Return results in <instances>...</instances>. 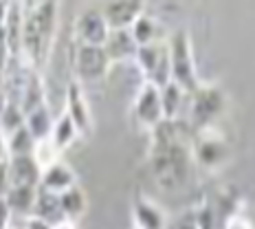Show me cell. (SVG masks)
<instances>
[{
	"mask_svg": "<svg viewBox=\"0 0 255 229\" xmlns=\"http://www.w3.org/2000/svg\"><path fill=\"white\" fill-rule=\"evenodd\" d=\"M150 166L163 190H178L185 185L189 174V152L185 150L176 121H161L152 128Z\"/></svg>",
	"mask_w": 255,
	"mask_h": 229,
	"instance_id": "1",
	"label": "cell"
},
{
	"mask_svg": "<svg viewBox=\"0 0 255 229\" xmlns=\"http://www.w3.org/2000/svg\"><path fill=\"white\" fill-rule=\"evenodd\" d=\"M55 18H57L55 2H40L24 7L20 55L35 71L44 64L46 55H49V49L53 44V33H55Z\"/></svg>",
	"mask_w": 255,
	"mask_h": 229,
	"instance_id": "2",
	"label": "cell"
},
{
	"mask_svg": "<svg viewBox=\"0 0 255 229\" xmlns=\"http://www.w3.org/2000/svg\"><path fill=\"white\" fill-rule=\"evenodd\" d=\"M165 42H167V55H169V79L174 84H178L185 93L191 95L200 84H198V77H196L194 57H191L189 33L185 29H178Z\"/></svg>",
	"mask_w": 255,
	"mask_h": 229,
	"instance_id": "3",
	"label": "cell"
},
{
	"mask_svg": "<svg viewBox=\"0 0 255 229\" xmlns=\"http://www.w3.org/2000/svg\"><path fill=\"white\" fill-rule=\"evenodd\" d=\"M136 64L145 75V82L154 84L156 88H163L169 79V55H167V42H154L147 46H139L134 55Z\"/></svg>",
	"mask_w": 255,
	"mask_h": 229,
	"instance_id": "4",
	"label": "cell"
},
{
	"mask_svg": "<svg viewBox=\"0 0 255 229\" xmlns=\"http://www.w3.org/2000/svg\"><path fill=\"white\" fill-rule=\"evenodd\" d=\"M225 97L218 88L211 86H198L191 93V104H189V126L196 130L209 128L211 121L222 113Z\"/></svg>",
	"mask_w": 255,
	"mask_h": 229,
	"instance_id": "5",
	"label": "cell"
},
{
	"mask_svg": "<svg viewBox=\"0 0 255 229\" xmlns=\"http://www.w3.org/2000/svg\"><path fill=\"white\" fill-rule=\"evenodd\" d=\"M110 68V60L104 46L77 44L75 49V82H99L106 77Z\"/></svg>",
	"mask_w": 255,
	"mask_h": 229,
	"instance_id": "6",
	"label": "cell"
},
{
	"mask_svg": "<svg viewBox=\"0 0 255 229\" xmlns=\"http://www.w3.org/2000/svg\"><path fill=\"white\" fill-rule=\"evenodd\" d=\"M108 22L99 7H86L75 18V40L77 44L86 46H104L108 40Z\"/></svg>",
	"mask_w": 255,
	"mask_h": 229,
	"instance_id": "7",
	"label": "cell"
},
{
	"mask_svg": "<svg viewBox=\"0 0 255 229\" xmlns=\"http://www.w3.org/2000/svg\"><path fill=\"white\" fill-rule=\"evenodd\" d=\"M134 117L141 126L152 128L163 121V110H161V90L154 84L143 82V86L136 93L134 99Z\"/></svg>",
	"mask_w": 255,
	"mask_h": 229,
	"instance_id": "8",
	"label": "cell"
},
{
	"mask_svg": "<svg viewBox=\"0 0 255 229\" xmlns=\"http://www.w3.org/2000/svg\"><path fill=\"white\" fill-rule=\"evenodd\" d=\"M71 121L75 124L79 135H88L93 130V115H90L88 102H86V95L82 90V84L73 79L66 88V110H64Z\"/></svg>",
	"mask_w": 255,
	"mask_h": 229,
	"instance_id": "9",
	"label": "cell"
},
{
	"mask_svg": "<svg viewBox=\"0 0 255 229\" xmlns=\"http://www.w3.org/2000/svg\"><path fill=\"white\" fill-rule=\"evenodd\" d=\"M42 170L35 163L33 154L26 157H9L7 161V183L11 185H29V188H38L40 185Z\"/></svg>",
	"mask_w": 255,
	"mask_h": 229,
	"instance_id": "10",
	"label": "cell"
},
{
	"mask_svg": "<svg viewBox=\"0 0 255 229\" xmlns=\"http://www.w3.org/2000/svg\"><path fill=\"white\" fill-rule=\"evenodd\" d=\"M99 9H102L110 31L130 29L139 20V15L145 13V4L143 2H108Z\"/></svg>",
	"mask_w": 255,
	"mask_h": 229,
	"instance_id": "11",
	"label": "cell"
},
{
	"mask_svg": "<svg viewBox=\"0 0 255 229\" xmlns=\"http://www.w3.org/2000/svg\"><path fill=\"white\" fill-rule=\"evenodd\" d=\"M35 194H38V188H29V185H11V188H7L2 199L7 203L9 212H11V218H20V221L31 218L35 205Z\"/></svg>",
	"mask_w": 255,
	"mask_h": 229,
	"instance_id": "12",
	"label": "cell"
},
{
	"mask_svg": "<svg viewBox=\"0 0 255 229\" xmlns=\"http://www.w3.org/2000/svg\"><path fill=\"white\" fill-rule=\"evenodd\" d=\"M31 218H38V221L46 223L49 227H55V225H60V223L66 221V218H64V212H62L60 194H53V192H46V190L38 188Z\"/></svg>",
	"mask_w": 255,
	"mask_h": 229,
	"instance_id": "13",
	"label": "cell"
},
{
	"mask_svg": "<svg viewBox=\"0 0 255 229\" xmlns=\"http://www.w3.org/2000/svg\"><path fill=\"white\" fill-rule=\"evenodd\" d=\"M104 51L108 55L110 64L113 62H126V60H132L139 51L134 38H132L130 29H117V31H110L108 33V40L104 44Z\"/></svg>",
	"mask_w": 255,
	"mask_h": 229,
	"instance_id": "14",
	"label": "cell"
},
{
	"mask_svg": "<svg viewBox=\"0 0 255 229\" xmlns=\"http://www.w3.org/2000/svg\"><path fill=\"white\" fill-rule=\"evenodd\" d=\"M75 183V172L66 166V163L57 161L49 166L46 170H42V177H40V185L38 188L46 190V192H53V194H62L66 192L68 188H73Z\"/></svg>",
	"mask_w": 255,
	"mask_h": 229,
	"instance_id": "15",
	"label": "cell"
},
{
	"mask_svg": "<svg viewBox=\"0 0 255 229\" xmlns=\"http://www.w3.org/2000/svg\"><path fill=\"white\" fill-rule=\"evenodd\" d=\"M200 132V139L196 141V157L198 161L207 168H214L218 163H222L225 159V143H222L220 137H209V128H203Z\"/></svg>",
	"mask_w": 255,
	"mask_h": 229,
	"instance_id": "16",
	"label": "cell"
},
{
	"mask_svg": "<svg viewBox=\"0 0 255 229\" xmlns=\"http://www.w3.org/2000/svg\"><path fill=\"white\" fill-rule=\"evenodd\" d=\"M134 227L136 229H165V216L154 203L145 199H136L134 203Z\"/></svg>",
	"mask_w": 255,
	"mask_h": 229,
	"instance_id": "17",
	"label": "cell"
},
{
	"mask_svg": "<svg viewBox=\"0 0 255 229\" xmlns=\"http://www.w3.org/2000/svg\"><path fill=\"white\" fill-rule=\"evenodd\" d=\"M53 121H55V119H53L51 110L46 108V104H42L35 110H31V113L24 115V128L31 132V137H33L35 141L49 139Z\"/></svg>",
	"mask_w": 255,
	"mask_h": 229,
	"instance_id": "18",
	"label": "cell"
},
{
	"mask_svg": "<svg viewBox=\"0 0 255 229\" xmlns=\"http://www.w3.org/2000/svg\"><path fill=\"white\" fill-rule=\"evenodd\" d=\"M161 90V110H163V121H176V117L183 108V102H185V90L174 82H167Z\"/></svg>",
	"mask_w": 255,
	"mask_h": 229,
	"instance_id": "19",
	"label": "cell"
},
{
	"mask_svg": "<svg viewBox=\"0 0 255 229\" xmlns=\"http://www.w3.org/2000/svg\"><path fill=\"white\" fill-rule=\"evenodd\" d=\"M77 137H79L77 128H75V124H73L71 117H68L66 113H62L55 121H53V128H51L49 139H51L53 146L57 148V152L66 150V148L71 146V143L75 141Z\"/></svg>",
	"mask_w": 255,
	"mask_h": 229,
	"instance_id": "20",
	"label": "cell"
},
{
	"mask_svg": "<svg viewBox=\"0 0 255 229\" xmlns=\"http://www.w3.org/2000/svg\"><path fill=\"white\" fill-rule=\"evenodd\" d=\"M60 203H62V212H64V218L71 223H75L79 216L86 212V194L79 185H73L68 188L66 192L60 194Z\"/></svg>",
	"mask_w": 255,
	"mask_h": 229,
	"instance_id": "21",
	"label": "cell"
},
{
	"mask_svg": "<svg viewBox=\"0 0 255 229\" xmlns=\"http://www.w3.org/2000/svg\"><path fill=\"white\" fill-rule=\"evenodd\" d=\"M42 104H44V84H42L40 73L33 71L29 77V82H26V86H24L22 97H20V110L26 115Z\"/></svg>",
	"mask_w": 255,
	"mask_h": 229,
	"instance_id": "22",
	"label": "cell"
},
{
	"mask_svg": "<svg viewBox=\"0 0 255 229\" xmlns=\"http://www.w3.org/2000/svg\"><path fill=\"white\" fill-rule=\"evenodd\" d=\"M130 33H132V38H134L136 46H147V44H154V42H158L156 20H154L152 15H147V13L139 15V20H136V22L130 26Z\"/></svg>",
	"mask_w": 255,
	"mask_h": 229,
	"instance_id": "23",
	"label": "cell"
},
{
	"mask_svg": "<svg viewBox=\"0 0 255 229\" xmlns=\"http://www.w3.org/2000/svg\"><path fill=\"white\" fill-rule=\"evenodd\" d=\"M7 148H9V157H26V154H33L35 139L22 126L18 130H13L11 135H7Z\"/></svg>",
	"mask_w": 255,
	"mask_h": 229,
	"instance_id": "24",
	"label": "cell"
},
{
	"mask_svg": "<svg viewBox=\"0 0 255 229\" xmlns=\"http://www.w3.org/2000/svg\"><path fill=\"white\" fill-rule=\"evenodd\" d=\"M22 126H24V113L20 110V106L7 102L2 115H0V130H2L4 135H11L13 130H18V128H22Z\"/></svg>",
	"mask_w": 255,
	"mask_h": 229,
	"instance_id": "25",
	"label": "cell"
},
{
	"mask_svg": "<svg viewBox=\"0 0 255 229\" xmlns=\"http://www.w3.org/2000/svg\"><path fill=\"white\" fill-rule=\"evenodd\" d=\"M33 159L40 166V170H46L49 166L60 161V152H57V148L51 143V139H42V141H35Z\"/></svg>",
	"mask_w": 255,
	"mask_h": 229,
	"instance_id": "26",
	"label": "cell"
},
{
	"mask_svg": "<svg viewBox=\"0 0 255 229\" xmlns=\"http://www.w3.org/2000/svg\"><path fill=\"white\" fill-rule=\"evenodd\" d=\"M9 60H11V51H9V46H7V44H4V40L0 38V82H2L4 68H7Z\"/></svg>",
	"mask_w": 255,
	"mask_h": 229,
	"instance_id": "27",
	"label": "cell"
},
{
	"mask_svg": "<svg viewBox=\"0 0 255 229\" xmlns=\"http://www.w3.org/2000/svg\"><path fill=\"white\" fill-rule=\"evenodd\" d=\"M225 229H251V223H249V221H247V218H244V216L236 214V216H231L229 221H227Z\"/></svg>",
	"mask_w": 255,
	"mask_h": 229,
	"instance_id": "28",
	"label": "cell"
},
{
	"mask_svg": "<svg viewBox=\"0 0 255 229\" xmlns=\"http://www.w3.org/2000/svg\"><path fill=\"white\" fill-rule=\"evenodd\" d=\"M9 223H11V212H9L7 203H4V199L0 196V229H7Z\"/></svg>",
	"mask_w": 255,
	"mask_h": 229,
	"instance_id": "29",
	"label": "cell"
},
{
	"mask_svg": "<svg viewBox=\"0 0 255 229\" xmlns=\"http://www.w3.org/2000/svg\"><path fill=\"white\" fill-rule=\"evenodd\" d=\"M9 161V148H7V135L0 130V163Z\"/></svg>",
	"mask_w": 255,
	"mask_h": 229,
	"instance_id": "30",
	"label": "cell"
},
{
	"mask_svg": "<svg viewBox=\"0 0 255 229\" xmlns=\"http://www.w3.org/2000/svg\"><path fill=\"white\" fill-rule=\"evenodd\" d=\"M9 183H7V163H0V196L7 192Z\"/></svg>",
	"mask_w": 255,
	"mask_h": 229,
	"instance_id": "31",
	"label": "cell"
},
{
	"mask_svg": "<svg viewBox=\"0 0 255 229\" xmlns=\"http://www.w3.org/2000/svg\"><path fill=\"white\" fill-rule=\"evenodd\" d=\"M24 229H51L46 223L38 221V218H26L24 221Z\"/></svg>",
	"mask_w": 255,
	"mask_h": 229,
	"instance_id": "32",
	"label": "cell"
},
{
	"mask_svg": "<svg viewBox=\"0 0 255 229\" xmlns=\"http://www.w3.org/2000/svg\"><path fill=\"white\" fill-rule=\"evenodd\" d=\"M7 11H9V2H0V29H2L4 20H7Z\"/></svg>",
	"mask_w": 255,
	"mask_h": 229,
	"instance_id": "33",
	"label": "cell"
},
{
	"mask_svg": "<svg viewBox=\"0 0 255 229\" xmlns=\"http://www.w3.org/2000/svg\"><path fill=\"white\" fill-rule=\"evenodd\" d=\"M51 229H77V227H75V223L64 221V223H60V225H55V227H51Z\"/></svg>",
	"mask_w": 255,
	"mask_h": 229,
	"instance_id": "34",
	"label": "cell"
},
{
	"mask_svg": "<svg viewBox=\"0 0 255 229\" xmlns=\"http://www.w3.org/2000/svg\"><path fill=\"white\" fill-rule=\"evenodd\" d=\"M4 106H7V97H4V93H2V88H0V115H2V110H4Z\"/></svg>",
	"mask_w": 255,
	"mask_h": 229,
	"instance_id": "35",
	"label": "cell"
}]
</instances>
